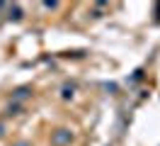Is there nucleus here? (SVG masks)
Returning a JSON list of instances; mask_svg holds the SVG:
<instances>
[{
  "label": "nucleus",
  "instance_id": "f257e3e1",
  "mask_svg": "<svg viewBox=\"0 0 160 146\" xmlns=\"http://www.w3.org/2000/svg\"><path fill=\"white\" fill-rule=\"evenodd\" d=\"M70 139H73V134H70V132L58 129V132L53 134V144H56V146H63V144H70Z\"/></svg>",
  "mask_w": 160,
  "mask_h": 146
},
{
  "label": "nucleus",
  "instance_id": "f03ea898",
  "mask_svg": "<svg viewBox=\"0 0 160 146\" xmlns=\"http://www.w3.org/2000/svg\"><path fill=\"white\" fill-rule=\"evenodd\" d=\"M27 95H29V88H17V90H15V95H12V97H15V100H24Z\"/></svg>",
  "mask_w": 160,
  "mask_h": 146
},
{
  "label": "nucleus",
  "instance_id": "7ed1b4c3",
  "mask_svg": "<svg viewBox=\"0 0 160 146\" xmlns=\"http://www.w3.org/2000/svg\"><path fill=\"white\" fill-rule=\"evenodd\" d=\"M8 115H20V105H10L8 107Z\"/></svg>",
  "mask_w": 160,
  "mask_h": 146
},
{
  "label": "nucleus",
  "instance_id": "20e7f679",
  "mask_svg": "<svg viewBox=\"0 0 160 146\" xmlns=\"http://www.w3.org/2000/svg\"><path fill=\"white\" fill-rule=\"evenodd\" d=\"M10 17H15V19H20V17H22V12H20V8H12V10H10Z\"/></svg>",
  "mask_w": 160,
  "mask_h": 146
},
{
  "label": "nucleus",
  "instance_id": "39448f33",
  "mask_svg": "<svg viewBox=\"0 0 160 146\" xmlns=\"http://www.w3.org/2000/svg\"><path fill=\"white\" fill-rule=\"evenodd\" d=\"M73 95V88H63V97H70Z\"/></svg>",
  "mask_w": 160,
  "mask_h": 146
},
{
  "label": "nucleus",
  "instance_id": "423d86ee",
  "mask_svg": "<svg viewBox=\"0 0 160 146\" xmlns=\"http://www.w3.org/2000/svg\"><path fill=\"white\" fill-rule=\"evenodd\" d=\"M5 134V124H2V122H0V136Z\"/></svg>",
  "mask_w": 160,
  "mask_h": 146
},
{
  "label": "nucleus",
  "instance_id": "0eeeda50",
  "mask_svg": "<svg viewBox=\"0 0 160 146\" xmlns=\"http://www.w3.org/2000/svg\"><path fill=\"white\" fill-rule=\"evenodd\" d=\"M17 146H29V144H27V141H20V144H17Z\"/></svg>",
  "mask_w": 160,
  "mask_h": 146
}]
</instances>
